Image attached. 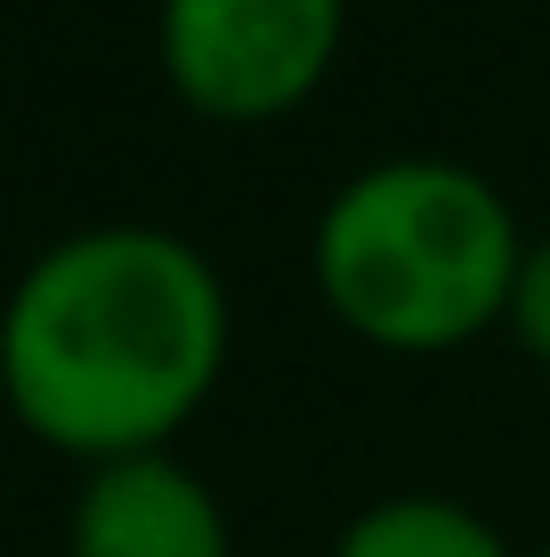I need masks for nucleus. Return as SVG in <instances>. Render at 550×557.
<instances>
[{
	"label": "nucleus",
	"mask_w": 550,
	"mask_h": 557,
	"mask_svg": "<svg viewBox=\"0 0 550 557\" xmlns=\"http://www.w3.org/2000/svg\"><path fill=\"white\" fill-rule=\"evenodd\" d=\"M235 299L195 235L155 219L65 226L0 299V396L73 460L170 453L227 372Z\"/></svg>",
	"instance_id": "nucleus-1"
},
{
	"label": "nucleus",
	"mask_w": 550,
	"mask_h": 557,
	"mask_svg": "<svg viewBox=\"0 0 550 557\" xmlns=\"http://www.w3.org/2000/svg\"><path fill=\"white\" fill-rule=\"evenodd\" d=\"M518 259L510 195L453 153H381L349 170L308 235L316 299L396 356H445L502 323Z\"/></svg>",
	"instance_id": "nucleus-2"
},
{
	"label": "nucleus",
	"mask_w": 550,
	"mask_h": 557,
	"mask_svg": "<svg viewBox=\"0 0 550 557\" xmlns=\"http://www.w3.org/2000/svg\"><path fill=\"white\" fill-rule=\"evenodd\" d=\"M349 0H155V57L203 122H283L325 89Z\"/></svg>",
	"instance_id": "nucleus-3"
},
{
	"label": "nucleus",
	"mask_w": 550,
	"mask_h": 557,
	"mask_svg": "<svg viewBox=\"0 0 550 557\" xmlns=\"http://www.w3.org/2000/svg\"><path fill=\"white\" fill-rule=\"evenodd\" d=\"M65 557H235L211 476L179 453L98 460L65 509Z\"/></svg>",
	"instance_id": "nucleus-4"
},
{
	"label": "nucleus",
	"mask_w": 550,
	"mask_h": 557,
	"mask_svg": "<svg viewBox=\"0 0 550 557\" xmlns=\"http://www.w3.org/2000/svg\"><path fill=\"white\" fill-rule=\"evenodd\" d=\"M332 557H518L494 517L453 493H381L332 533Z\"/></svg>",
	"instance_id": "nucleus-5"
},
{
	"label": "nucleus",
	"mask_w": 550,
	"mask_h": 557,
	"mask_svg": "<svg viewBox=\"0 0 550 557\" xmlns=\"http://www.w3.org/2000/svg\"><path fill=\"white\" fill-rule=\"evenodd\" d=\"M510 332H518V348L550 363V235L542 243H526V259H518V283H510Z\"/></svg>",
	"instance_id": "nucleus-6"
},
{
	"label": "nucleus",
	"mask_w": 550,
	"mask_h": 557,
	"mask_svg": "<svg viewBox=\"0 0 550 557\" xmlns=\"http://www.w3.org/2000/svg\"><path fill=\"white\" fill-rule=\"evenodd\" d=\"M535 557H550V542H542V549H535Z\"/></svg>",
	"instance_id": "nucleus-7"
}]
</instances>
